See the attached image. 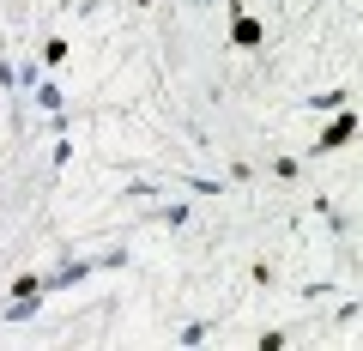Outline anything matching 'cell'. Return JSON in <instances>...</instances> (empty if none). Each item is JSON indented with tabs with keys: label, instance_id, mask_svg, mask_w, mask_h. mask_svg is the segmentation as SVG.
Instances as JSON below:
<instances>
[{
	"label": "cell",
	"instance_id": "5b68a950",
	"mask_svg": "<svg viewBox=\"0 0 363 351\" xmlns=\"http://www.w3.org/2000/svg\"><path fill=\"white\" fill-rule=\"evenodd\" d=\"M37 309H43V291H37V297H13V303H6V321L25 327V321H37Z\"/></svg>",
	"mask_w": 363,
	"mask_h": 351
},
{
	"label": "cell",
	"instance_id": "8992f818",
	"mask_svg": "<svg viewBox=\"0 0 363 351\" xmlns=\"http://www.w3.org/2000/svg\"><path fill=\"white\" fill-rule=\"evenodd\" d=\"M30 97H37L49 116H61V109H67V104H61V85H49V79H37V85H30Z\"/></svg>",
	"mask_w": 363,
	"mask_h": 351
},
{
	"label": "cell",
	"instance_id": "4fadbf2b",
	"mask_svg": "<svg viewBox=\"0 0 363 351\" xmlns=\"http://www.w3.org/2000/svg\"><path fill=\"white\" fill-rule=\"evenodd\" d=\"M357 315H363V303H339V309H333V321H339V327H351Z\"/></svg>",
	"mask_w": 363,
	"mask_h": 351
},
{
	"label": "cell",
	"instance_id": "9c48e42d",
	"mask_svg": "<svg viewBox=\"0 0 363 351\" xmlns=\"http://www.w3.org/2000/svg\"><path fill=\"white\" fill-rule=\"evenodd\" d=\"M37 291H43V273H18L13 279V297H37Z\"/></svg>",
	"mask_w": 363,
	"mask_h": 351
},
{
	"label": "cell",
	"instance_id": "52a82bcc",
	"mask_svg": "<svg viewBox=\"0 0 363 351\" xmlns=\"http://www.w3.org/2000/svg\"><path fill=\"white\" fill-rule=\"evenodd\" d=\"M345 97H351L345 85H333V91H315V97H309V109H339V104H345Z\"/></svg>",
	"mask_w": 363,
	"mask_h": 351
},
{
	"label": "cell",
	"instance_id": "5bb4252c",
	"mask_svg": "<svg viewBox=\"0 0 363 351\" xmlns=\"http://www.w3.org/2000/svg\"><path fill=\"white\" fill-rule=\"evenodd\" d=\"M0 85H6V91H13V61H6V55H0Z\"/></svg>",
	"mask_w": 363,
	"mask_h": 351
},
{
	"label": "cell",
	"instance_id": "ba28073f",
	"mask_svg": "<svg viewBox=\"0 0 363 351\" xmlns=\"http://www.w3.org/2000/svg\"><path fill=\"white\" fill-rule=\"evenodd\" d=\"M67 61V37H49L43 43V67H61Z\"/></svg>",
	"mask_w": 363,
	"mask_h": 351
},
{
	"label": "cell",
	"instance_id": "7a4b0ae2",
	"mask_svg": "<svg viewBox=\"0 0 363 351\" xmlns=\"http://www.w3.org/2000/svg\"><path fill=\"white\" fill-rule=\"evenodd\" d=\"M351 133H357V116L345 109V116H333V121H327L321 133H315V152H339V145H345Z\"/></svg>",
	"mask_w": 363,
	"mask_h": 351
},
{
	"label": "cell",
	"instance_id": "6da1fadb",
	"mask_svg": "<svg viewBox=\"0 0 363 351\" xmlns=\"http://www.w3.org/2000/svg\"><path fill=\"white\" fill-rule=\"evenodd\" d=\"M91 273H97V260H61V267H49V273H43V297H61V291L85 285Z\"/></svg>",
	"mask_w": 363,
	"mask_h": 351
},
{
	"label": "cell",
	"instance_id": "8fae6325",
	"mask_svg": "<svg viewBox=\"0 0 363 351\" xmlns=\"http://www.w3.org/2000/svg\"><path fill=\"white\" fill-rule=\"evenodd\" d=\"M206 339H212L206 321H188V327H182V345H206Z\"/></svg>",
	"mask_w": 363,
	"mask_h": 351
},
{
	"label": "cell",
	"instance_id": "277c9868",
	"mask_svg": "<svg viewBox=\"0 0 363 351\" xmlns=\"http://www.w3.org/2000/svg\"><path fill=\"white\" fill-rule=\"evenodd\" d=\"M188 218H194V206H182V200H164V206L152 212V224H164V230H182Z\"/></svg>",
	"mask_w": 363,
	"mask_h": 351
},
{
	"label": "cell",
	"instance_id": "30bf717a",
	"mask_svg": "<svg viewBox=\"0 0 363 351\" xmlns=\"http://www.w3.org/2000/svg\"><path fill=\"white\" fill-rule=\"evenodd\" d=\"M272 176H279V182H297L303 164H297V157H272Z\"/></svg>",
	"mask_w": 363,
	"mask_h": 351
},
{
	"label": "cell",
	"instance_id": "7c38bea8",
	"mask_svg": "<svg viewBox=\"0 0 363 351\" xmlns=\"http://www.w3.org/2000/svg\"><path fill=\"white\" fill-rule=\"evenodd\" d=\"M188 188H194V194H218L224 182H218V176H188Z\"/></svg>",
	"mask_w": 363,
	"mask_h": 351
},
{
	"label": "cell",
	"instance_id": "3957f363",
	"mask_svg": "<svg viewBox=\"0 0 363 351\" xmlns=\"http://www.w3.org/2000/svg\"><path fill=\"white\" fill-rule=\"evenodd\" d=\"M230 43H236V49H255V43H260V18L230 13Z\"/></svg>",
	"mask_w": 363,
	"mask_h": 351
}]
</instances>
